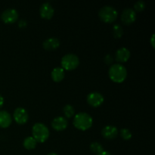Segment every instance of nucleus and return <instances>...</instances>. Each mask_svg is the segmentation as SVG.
<instances>
[{"label": "nucleus", "mask_w": 155, "mask_h": 155, "mask_svg": "<svg viewBox=\"0 0 155 155\" xmlns=\"http://www.w3.org/2000/svg\"><path fill=\"white\" fill-rule=\"evenodd\" d=\"M112 33L115 38H120L124 34V30L123 27L119 24H116L113 26L112 28Z\"/></svg>", "instance_id": "nucleus-19"}, {"label": "nucleus", "mask_w": 155, "mask_h": 155, "mask_svg": "<svg viewBox=\"0 0 155 155\" xmlns=\"http://www.w3.org/2000/svg\"><path fill=\"white\" fill-rule=\"evenodd\" d=\"M18 26H19L20 27H24L27 26V22H26L25 20H21V21H19V23H18Z\"/></svg>", "instance_id": "nucleus-24"}, {"label": "nucleus", "mask_w": 155, "mask_h": 155, "mask_svg": "<svg viewBox=\"0 0 155 155\" xmlns=\"http://www.w3.org/2000/svg\"><path fill=\"white\" fill-rule=\"evenodd\" d=\"M51 77L54 82H60L64 77V70L61 67H57L52 70Z\"/></svg>", "instance_id": "nucleus-16"}, {"label": "nucleus", "mask_w": 155, "mask_h": 155, "mask_svg": "<svg viewBox=\"0 0 155 155\" xmlns=\"http://www.w3.org/2000/svg\"><path fill=\"white\" fill-rule=\"evenodd\" d=\"M120 18L124 24L129 25L136 21V12L131 8H127L123 11Z\"/></svg>", "instance_id": "nucleus-9"}, {"label": "nucleus", "mask_w": 155, "mask_h": 155, "mask_svg": "<svg viewBox=\"0 0 155 155\" xmlns=\"http://www.w3.org/2000/svg\"><path fill=\"white\" fill-rule=\"evenodd\" d=\"M33 137L37 142H45L49 136V130L48 127L42 123H36L32 128Z\"/></svg>", "instance_id": "nucleus-3"}, {"label": "nucleus", "mask_w": 155, "mask_h": 155, "mask_svg": "<svg viewBox=\"0 0 155 155\" xmlns=\"http://www.w3.org/2000/svg\"><path fill=\"white\" fill-rule=\"evenodd\" d=\"M68 122L67 119L64 117L59 116L56 117L55 118L53 119L51 121V127L54 130H57V131H62L64 130L65 129L68 127Z\"/></svg>", "instance_id": "nucleus-12"}, {"label": "nucleus", "mask_w": 155, "mask_h": 155, "mask_svg": "<svg viewBox=\"0 0 155 155\" xmlns=\"http://www.w3.org/2000/svg\"><path fill=\"white\" fill-rule=\"evenodd\" d=\"M130 51L126 47H121L115 54V58L117 62H127L130 58Z\"/></svg>", "instance_id": "nucleus-13"}, {"label": "nucleus", "mask_w": 155, "mask_h": 155, "mask_svg": "<svg viewBox=\"0 0 155 155\" xmlns=\"http://www.w3.org/2000/svg\"><path fill=\"white\" fill-rule=\"evenodd\" d=\"M74 127L80 130H87L90 128L93 124V119L89 114L86 112H80L75 114L73 121Z\"/></svg>", "instance_id": "nucleus-1"}, {"label": "nucleus", "mask_w": 155, "mask_h": 155, "mask_svg": "<svg viewBox=\"0 0 155 155\" xmlns=\"http://www.w3.org/2000/svg\"><path fill=\"white\" fill-rule=\"evenodd\" d=\"M108 75L110 80L114 83H122L127 78V68L120 64H114L109 68Z\"/></svg>", "instance_id": "nucleus-2"}, {"label": "nucleus", "mask_w": 155, "mask_h": 155, "mask_svg": "<svg viewBox=\"0 0 155 155\" xmlns=\"http://www.w3.org/2000/svg\"><path fill=\"white\" fill-rule=\"evenodd\" d=\"M120 133L121 137H122L124 140H130L132 138V136H133L131 131H130L129 129L127 128L121 129L120 131Z\"/></svg>", "instance_id": "nucleus-21"}, {"label": "nucleus", "mask_w": 155, "mask_h": 155, "mask_svg": "<svg viewBox=\"0 0 155 155\" xmlns=\"http://www.w3.org/2000/svg\"><path fill=\"white\" fill-rule=\"evenodd\" d=\"M98 16L105 23H112L117 18L118 12L114 7L110 5L103 6L98 12Z\"/></svg>", "instance_id": "nucleus-4"}, {"label": "nucleus", "mask_w": 155, "mask_h": 155, "mask_svg": "<svg viewBox=\"0 0 155 155\" xmlns=\"http://www.w3.org/2000/svg\"><path fill=\"white\" fill-rule=\"evenodd\" d=\"M118 129L115 126L107 125L105 126L101 130V135L104 138L107 139H114L117 136Z\"/></svg>", "instance_id": "nucleus-11"}, {"label": "nucleus", "mask_w": 155, "mask_h": 155, "mask_svg": "<svg viewBox=\"0 0 155 155\" xmlns=\"http://www.w3.org/2000/svg\"><path fill=\"white\" fill-rule=\"evenodd\" d=\"M90 150L92 151V152L98 154H99V153H101V151H104V148H103L102 145H101V143L97 142H94L90 145Z\"/></svg>", "instance_id": "nucleus-20"}, {"label": "nucleus", "mask_w": 155, "mask_h": 155, "mask_svg": "<svg viewBox=\"0 0 155 155\" xmlns=\"http://www.w3.org/2000/svg\"><path fill=\"white\" fill-rule=\"evenodd\" d=\"M104 98L103 95L98 92H90L87 95V102L89 103V105L94 107H97L102 104V103L104 102Z\"/></svg>", "instance_id": "nucleus-8"}, {"label": "nucleus", "mask_w": 155, "mask_h": 155, "mask_svg": "<svg viewBox=\"0 0 155 155\" xmlns=\"http://www.w3.org/2000/svg\"><path fill=\"white\" fill-rule=\"evenodd\" d=\"M96 155H111V154H110V153L108 152V151H101V153H99V154H96Z\"/></svg>", "instance_id": "nucleus-26"}, {"label": "nucleus", "mask_w": 155, "mask_h": 155, "mask_svg": "<svg viewBox=\"0 0 155 155\" xmlns=\"http://www.w3.org/2000/svg\"><path fill=\"white\" fill-rule=\"evenodd\" d=\"M36 143H37V142L35 140L33 136H28V137L24 139V142H23V145L26 149L32 150L36 148Z\"/></svg>", "instance_id": "nucleus-17"}, {"label": "nucleus", "mask_w": 155, "mask_h": 155, "mask_svg": "<svg viewBox=\"0 0 155 155\" xmlns=\"http://www.w3.org/2000/svg\"><path fill=\"white\" fill-rule=\"evenodd\" d=\"M19 17L18 11L15 8H7L2 13L1 19L5 24H13Z\"/></svg>", "instance_id": "nucleus-6"}, {"label": "nucleus", "mask_w": 155, "mask_h": 155, "mask_svg": "<svg viewBox=\"0 0 155 155\" xmlns=\"http://www.w3.org/2000/svg\"><path fill=\"white\" fill-rule=\"evenodd\" d=\"M47 155H58V154H56V153H54V152H51V153H49V154H48Z\"/></svg>", "instance_id": "nucleus-28"}, {"label": "nucleus", "mask_w": 155, "mask_h": 155, "mask_svg": "<svg viewBox=\"0 0 155 155\" xmlns=\"http://www.w3.org/2000/svg\"><path fill=\"white\" fill-rule=\"evenodd\" d=\"M13 117L15 120L18 124H24L27 122L29 118L28 113L27 110L24 107H17L13 114Z\"/></svg>", "instance_id": "nucleus-7"}, {"label": "nucleus", "mask_w": 155, "mask_h": 155, "mask_svg": "<svg viewBox=\"0 0 155 155\" xmlns=\"http://www.w3.org/2000/svg\"><path fill=\"white\" fill-rule=\"evenodd\" d=\"M63 113L64 114L66 117L71 118L74 115H75V110H74V107L72 105H71V104H66L63 107Z\"/></svg>", "instance_id": "nucleus-18"}, {"label": "nucleus", "mask_w": 155, "mask_h": 155, "mask_svg": "<svg viewBox=\"0 0 155 155\" xmlns=\"http://www.w3.org/2000/svg\"><path fill=\"white\" fill-rule=\"evenodd\" d=\"M61 64V68L64 70L72 71L78 67L80 64V59L75 54L69 53L62 57Z\"/></svg>", "instance_id": "nucleus-5"}, {"label": "nucleus", "mask_w": 155, "mask_h": 155, "mask_svg": "<svg viewBox=\"0 0 155 155\" xmlns=\"http://www.w3.org/2000/svg\"><path fill=\"white\" fill-rule=\"evenodd\" d=\"M145 8V2L142 1V0H139V1H137L134 5V8L135 12H140L142 11H143Z\"/></svg>", "instance_id": "nucleus-22"}, {"label": "nucleus", "mask_w": 155, "mask_h": 155, "mask_svg": "<svg viewBox=\"0 0 155 155\" xmlns=\"http://www.w3.org/2000/svg\"><path fill=\"white\" fill-rule=\"evenodd\" d=\"M60 45V41L58 38L50 37L45 39L42 43V46L45 50H54Z\"/></svg>", "instance_id": "nucleus-14"}, {"label": "nucleus", "mask_w": 155, "mask_h": 155, "mask_svg": "<svg viewBox=\"0 0 155 155\" xmlns=\"http://www.w3.org/2000/svg\"><path fill=\"white\" fill-rule=\"evenodd\" d=\"M12 118L10 114L6 110H0V127L7 128L12 124Z\"/></svg>", "instance_id": "nucleus-15"}, {"label": "nucleus", "mask_w": 155, "mask_h": 155, "mask_svg": "<svg viewBox=\"0 0 155 155\" xmlns=\"http://www.w3.org/2000/svg\"><path fill=\"white\" fill-rule=\"evenodd\" d=\"M151 45H152V46L154 47V34H153L152 36H151Z\"/></svg>", "instance_id": "nucleus-27"}, {"label": "nucleus", "mask_w": 155, "mask_h": 155, "mask_svg": "<svg viewBox=\"0 0 155 155\" xmlns=\"http://www.w3.org/2000/svg\"><path fill=\"white\" fill-rule=\"evenodd\" d=\"M104 62H105L106 64H111L112 62H113V57H112L110 54H107V55H105V57H104Z\"/></svg>", "instance_id": "nucleus-23"}, {"label": "nucleus", "mask_w": 155, "mask_h": 155, "mask_svg": "<svg viewBox=\"0 0 155 155\" xmlns=\"http://www.w3.org/2000/svg\"><path fill=\"white\" fill-rule=\"evenodd\" d=\"M3 104H4V98H3V97L0 95V108L2 107Z\"/></svg>", "instance_id": "nucleus-25"}, {"label": "nucleus", "mask_w": 155, "mask_h": 155, "mask_svg": "<svg viewBox=\"0 0 155 155\" xmlns=\"http://www.w3.org/2000/svg\"><path fill=\"white\" fill-rule=\"evenodd\" d=\"M54 9L49 2H44L39 8L40 16L44 19H51L54 15Z\"/></svg>", "instance_id": "nucleus-10"}]
</instances>
